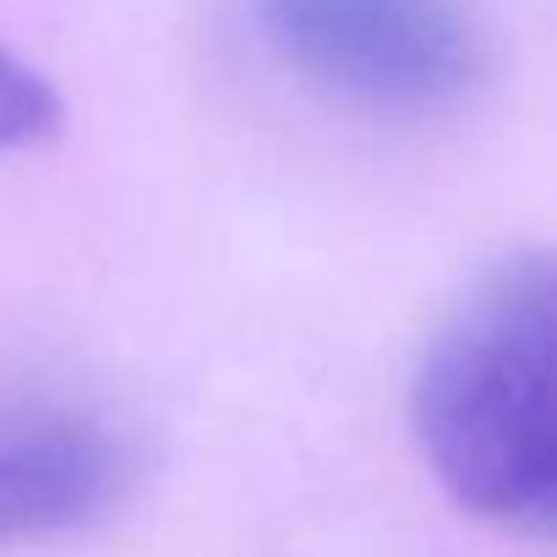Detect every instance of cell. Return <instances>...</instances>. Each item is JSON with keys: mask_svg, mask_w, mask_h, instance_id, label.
I'll list each match as a JSON object with an SVG mask.
<instances>
[{"mask_svg": "<svg viewBox=\"0 0 557 557\" xmlns=\"http://www.w3.org/2000/svg\"><path fill=\"white\" fill-rule=\"evenodd\" d=\"M443 492L503 530L557 519V273L541 251L497 262L426 345L410 394Z\"/></svg>", "mask_w": 557, "mask_h": 557, "instance_id": "6da1fadb", "label": "cell"}, {"mask_svg": "<svg viewBox=\"0 0 557 557\" xmlns=\"http://www.w3.org/2000/svg\"><path fill=\"white\" fill-rule=\"evenodd\" d=\"M246 17L278 66L383 115L448 110L486 72L465 0H246Z\"/></svg>", "mask_w": 557, "mask_h": 557, "instance_id": "7a4b0ae2", "label": "cell"}, {"mask_svg": "<svg viewBox=\"0 0 557 557\" xmlns=\"http://www.w3.org/2000/svg\"><path fill=\"white\" fill-rule=\"evenodd\" d=\"M115 481V448L94 426L55 421L0 437V546L88 524L110 508Z\"/></svg>", "mask_w": 557, "mask_h": 557, "instance_id": "3957f363", "label": "cell"}, {"mask_svg": "<svg viewBox=\"0 0 557 557\" xmlns=\"http://www.w3.org/2000/svg\"><path fill=\"white\" fill-rule=\"evenodd\" d=\"M61 126V94L45 72L0 50V159L28 153Z\"/></svg>", "mask_w": 557, "mask_h": 557, "instance_id": "277c9868", "label": "cell"}]
</instances>
